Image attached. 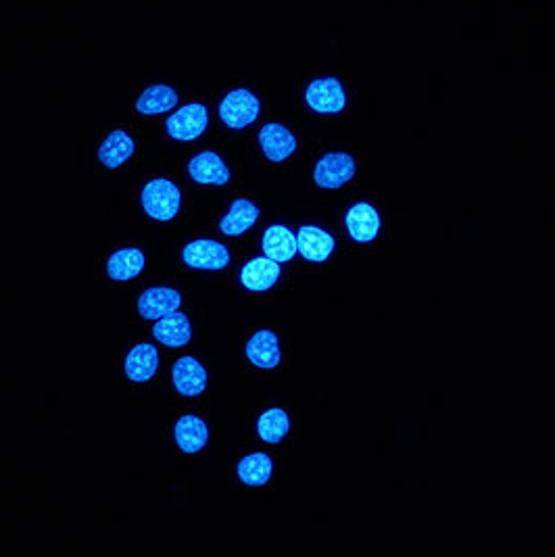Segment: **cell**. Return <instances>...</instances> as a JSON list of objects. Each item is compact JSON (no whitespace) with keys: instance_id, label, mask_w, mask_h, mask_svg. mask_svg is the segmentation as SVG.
Listing matches in <instances>:
<instances>
[{"instance_id":"9c48e42d","label":"cell","mask_w":555,"mask_h":557,"mask_svg":"<svg viewBox=\"0 0 555 557\" xmlns=\"http://www.w3.org/2000/svg\"><path fill=\"white\" fill-rule=\"evenodd\" d=\"M188 176L203 186H228L232 172L215 151H203L188 161Z\"/></svg>"},{"instance_id":"9a60e30c","label":"cell","mask_w":555,"mask_h":557,"mask_svg":"<svg viewBox=\"0 0 555 557\" xmlns=\"http://www.w3.org/2000/svg\"><path fill=\"white\" fill-rule=\"evenodd\" d=\"M174 437L184 453H201L209 443V426L197 414H182L174 426Z\"/></svg>"},{"instance_id":"cb8c5ba5","label":"cell","mask_w":555,"mask_h":557,"mask_svg":"<svg viewBox=\"0 0 555 557\" xmlns=\"http://www.w3.org/2000/svg\"><path fill=\"white\" fill-rule=\"evenodd\" d=\"M288 430H291V418H288L286 411L280 407L263 411L257 420L259 439L268 445H278L286 437Z\"/></svg>"},{"instance_id":"7c38bea8","label":"cell","mask_w":555,"mask_h":557,"mask_svg":"<svg viewBox=\"0 0 555 557\" xmlns=\"http://www.w3.org/2000/svg\"><path fill=\"white\" fill-rule=\"evenodd\" d=\"M161 366V355H159V349L151 343H138L134 345L128 355H126V361H124V370H126V376L132 380V382H149L157 370Z\"/></svg>"},{"instance_id":"44dd1931","label":"cell","mask_w":555,"mask_h":557,"mask_svg":"<svg viewBox=\"0 0 555 557\" xmlns=\"http://www.w3.org/2000/svg\"><path fill=\"white\" fill-rule=\"evenodd\" d=\"M299 253L313 263L326 261L334 251V238L318 226H301L297 234Z\"/></svg>"},{"instance_id":"ba28073f","label":"cell","mask_w":555,"mask_h":557,"mask_svg":"<svg viewBox=\"0 0 555 557\" xmlns=\"http://www.w3.org/2000/svg\"><path fill=\"white\" fill-rule=\"evenodd\" d=\"M355 176V159L347 153H328L324 155L313 172V180L320 188L336 190L345 186Z\"/></svg>"},{"instance_id":"ac0fdd59","label":"cell","mask_w":555,"mask_h":557,"mask_svg":"<svg viewBox=\"0 0 555 557\" xmlns=\"http://www.w3.org/2000/svg\"><path fill=\"white\" fill-rule=\"evenodd\" d=\"M345 224L355 242H372L380 232V215L370 203H357L347 211Z\"/></svg>"},{"instance_id":"e0dca14e","label":"cell","mask_w":555,"mask_h":557,"mask_svg":"<svg viewBox=\"0 0 555 557\" xmlns=\"http://www.w3.org/2000/svg\"><path fill=\"white\" fill-rule=\"evenodd\" d=\"M147 268V255L138 247H124L107 259V274L117 282H132Z\"/></svg>"},{"instance_id":"8992f818","label":"cell","mask_w":555,"mask_h":557,"mask_svg":"<svg viewBox=\"0 0 555 557\" xmlns=\"http://www.w3.org/2000/svg\"><path fill=\"white\" fill-rule=\"evenodd\" d=\"M172 382L182 397L195 399L201 393H205L209 374L195 355H182L172 366Z\"/></svg>"},{"instance_id":"d6986e66","label":"cell","mask_w":555,"mask_h":557,"mask_svg":"<svg viewBox=\"0 0 555 557\" xmlns=\"http://www.w3.org/2000/svg\"><path fill=\"white\" fill-rule=\"evenodd\" d=\"M259 207L249 199H236L232 201L228 213L220 220V232L224 236H243L249 232L259 220Z\"/></svg>"},{"instance_id":"2e32d148","label":"cell","mask_w":555,"mask_h":557,"mask_svg":"<svg viewBox=\"0 0 555 557\" xmlns=\"http://www.w3.org/2000/svg\"><path fill=\"white\" fill-rule=\"evenodd\" d=\"M259 144L263 155L274 163L288 159L297 151V138L280 124H265L259 132Z\"/></svg>"},{"instance_id":"277c9868","label":"cell","mask_w":555,"mask_h":557,"mask_svg":"<svg viewBox=\"0 0 555 557\" xmlns=\"http://www.w3.org/2000/svg\"><path fill=\"white\" fill-rule=\"evenodd\" d=\"M207 124H209L207 107L201 103H190L178 109L172 117H167L165 130L174 140L192 142L205 134Z\"/></svg>"},{"instance_id":"30bf717a","label":"cell","mask_w":555,"mask_h":557,"mask_svg":"<svg viewBox=\"0 0 555 557\" xmlns=\"http://www.w3.org/2000/svg\"><path fill=\"white\" fill-rule=\"evenodd\" d=\"M153 338L167 349H184L192 338V324L184 311H172L153 324Z\"/></svg>"},{"instance_id":"8fae6325","label":"cell","mask_w":555,"mask_h":557,"mask_svg":"<svg viewBox=\"0 0 555 557\" xmlns=\"http://www.w3.org/2000/svg\"><path fill=\"white\" fill-rule=\"evenodd\" d=\"M280 274V263L263 255L247 261L243 270H240L238 280L245 286V290H251V293H265V290H270L280 280Z\"/></svg>"},{"instance_id":"3957f363","label":"cell","mask_w":555,"mask_h":557,"mask_svg":"<svg viewBox=\"0 0 555 557\" xmlns=\"http://www.w3.org/2000/svg\"><path fill=\"white\" fill-rule=\"evenodd\" d=\"M259 109L261 103L257 96L245 88H238L224 96L220 105V117L228 128L243 130L259 117Z\"/></svg>"},{"instance_id":"ffe728a7","label":"cell","mask_w":555,"mask_h":557,"mask_svg":"<svg viewBox=\"0 0 555 557\" xmlns=\"http://www.w3.org/2000/svg\"><path fill=\"white\" fill-rule=\"evenodd\" d=\"M136 153V142L134 138L124 132V130H113L99 147V161L107 167V169H117L122 167L124 163H128Z\"/></svg>"},{"instance_id":"5bb4252c","label":"cell","mask_w":555,"mask_h":557,"mask_svg":"<svg viewBox=\"0 0 555 557\" xmlns=\"http://www.w3.org/2000/svg\"><path fill=\"white\" fill-rule=\"evenodd\" d=\"M261 251L278 263H288L299 253L297 234L282 224H274L261 236Z\"/></svg>"},{"instance_id":"4fadbf2b","label":"cell","mask_w":555,"mask_h":557,"mask_svg":"<svg viewBox=\"0 0 555 557\" xmlns=\"http://www.w3.org/2000/svg\"><path fill=\"white\" fill-rule=\"evenodd\" d=\"M245 353L255 368L261 370H274L280 366L282 351L278 336L272 330H259L255 332L245 347Z\"/></svg>"},{"instance_id":"7402d4cb","label":"cell","mask_w":555,"mask_h":557,"mask_svg":"<svg viewBox=\"0 0 555 557\" xmlns=\"http://www.w3.org/2000/svg\"><path fill=\"white\" fill-rule=\"evenodd\" d=\"M274 474V462L268 453H249L240 459L236 466V476L238 480L247 484V487H263L272 480Z\"/></svg>"},{"instance_id":"7a4b0ae2","label":"cell","mask_w":555,"mask_h":557,"mask_svg":"<svg viewBox=\"0 0 555 557\" xmlns=\"http://www.w3.org/2000/svg\"><path fill=\"white\" fill-rule=\"evenodd\" d=\"M182 261L188 265V268H195V270L222 272L230 265L232 255L230 249L222 245V242H217L213 238H195L184 245Z\"/></svg>"},{"instance_id":"603a6c76","label":"cell","mask_w":555,"mask_h":557,"mask_svg":"<svg viewBox=\"0 0 555 557\" xmlns=\"http://www.w3.org/2000/svg\"><path fill=\"white\" fill-rule=\"evenodd\" d=\"M176 105H178L176 90L172 86L155 84L140 94V99L136 101V111L142 115H161L172 111Z\"/></svg>"},{"instance_id":"6da1fadb","label":"cell","mask_w":555,"mask_h":557,"mask_svg":"<svg viewBox=\"0 0 555 557\" xmlns=\"http://www.w3.org/2000/svg\"><path fill=\"white\" fill-rule=\"evenodd\" d=\"M182 190L170 178H153L142 188V209L157 222H170L180 213Z\"/></svg>"},{"instance_id":"5b68a950","label":"cell","mask_w":555,"mask_h":557,"mask_svg":"<svg viewBox=\"0 0 555 557\" xmlns=\"http://www.w3.org/2000/svg\"><path fill=\"white\" fill-rule=\"evenodd\" d=\"M136 307L144 320L157 322L182 307V293L174 286H147L140 293Z\"/></svg>"},{"instance_id":"52a82bcc","label":"cell","mask_w":555,"mask_h":557,"mask_svg":"<svg viewBox=\"0 0 555 557\" xmlns=\"http://www.w3.org/2000/svg\"><path fill=\"white\" fill-rule=\"evenodd\" d=\"M305 101L316 113H339L347 105V94L336 78H320L307 86Z\"/></svg>"}]
</instances>
